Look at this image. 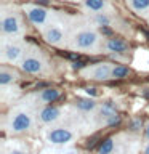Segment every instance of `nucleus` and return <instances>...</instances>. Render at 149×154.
<instances>
[{"label": "nucleus", "mask_w": 149, "mask_h": 154, "mask_svg": "<svg viewBox=\"0 0 149 154\" xmlns=\"http://www.w3.org/2000/svg\"><path fill=\"white\" fill-rule=\"evenodd\" d=\"M103 120H104V125H106V127H115V125L120 124V116H119L117 112H114V114L108 116V117L103 119Z\"/></svg>", "instance_id": "obj_21"}, {"label": "nucleus", "mask_w": 149, "mask_h": 154, "mask_svg": "<svg viewBox=\"0 0 149 154\" xmlns=\"http://www.w3.org/2000/svg\"><path fill=\"white\" fill-rule=\"evenodd\" d=\"M93 21L96 23V26H99V27H103V26H109L111 24V18L108 16L106 13H95V16H93Z\"/></svg>", "instance_id": "obj_20"}, {"label": "nucleus", "mask_w": 149, "mask_h": 154, "mask_svg": "<svg viewBox=\"0 0 149 154\" xmlns=\"http://www.w3.org/2000/svg\"><path fill=\"white\" fill-rule=\"evenodd\" d=\"M85 10L88 11H93V13H101L108 8V2L106 0H82Z\"/></svg>", "instance_id": "obj_14"}, {"label": "nucleus", "mask_w": 149, "mask_h": 154, "mask_svg": "<svg viewBox=\"0 0 149 154\" xmlns=\"http://www.w3.org/2000/svg\"><path fill=\"white\" fill-rule=\"evenodd\" d=\"M85 91H87L88 95H93V96L98 95V93H96V88H85Z\"/></svg>", "instance_id": "obj_27"}, {"label": "nucleus", "mask_w": 149, "mask_h": 154, "mask_svg": "<svg viewBox=\"0 0 149 154\" xmlns=\"http://www.w3.org/2000/svg\"><path fill=\"white\" fill-rule=\"evenodd\" d=\"M43 38H45L47 43L50 45H61L62 40H64V31L59 24H50L45 31H43Z\"/></svg>", "instance_id": "obj_9"}, {"label": "nucleus", "mask_w": 149, "mask_h": 154, "mask_svg": "<svg viewBox=\"0 0 149 154\" xmlns=\"http://www.w3.org/2000/svg\"><path fill=\"white\" fill-rule=\"evenodd\" d=\"M111 71L112 66L108 63H98L95 66H88L82 71V75L87 79H93V80H108L111 79Z\"/></svg>", "instance_id": "obj_5"}, {"label": "nucleus", "mask_w": 149, "mask_h": 154, "mask_svg": "<svg viewBox=\"0 0 149 154\" xmlns=\"http://www.w3.org/2000/svg\"><path fill=\"white\" fill-rule=\"evenodd\" d=\"M24 11L27 14V19L35 27L42 29L48 24V21H50V11L43 7H38V5H26V7H24Z\"/></svg>", "instance_id": "obj_3"}, {"label": "nucleus", "mask_w": 149, "mask_h": 154, "mask_svg": "<svg viewBox=\"0 0 149 154\" xmlns=\"http://www.w3.org/2000/svg\"><path fill=\"white\" fill-rule=\"evenodd\" d=\"M104 48H106V50H108L109 53L125 55V53H128L130 45H128V42H125V40H123V38H119V37H109L108 40L104 42Z\"/></svg>", "instance_id": "obj_12"}, {"label": "nucleus", "mask_w": 149, "mask_h": 154, "mask_svg": "<svg viewBox=\"0 0 149 154\" xmlns=\"http://www.w3.org/2000/svg\"><path fill=\"white\" fill-rule=\"evenodd\" d=\"M8 154H31V152L26 151V149H11Z\"/></svg>", "instance_id": "obj_25"}, {"label": "nucleus", "mask_w": 149, "mask_h": 154, "mask_svg": "<svg viewBox=\"0 0 149 154\" xmlns=\"http://www.w3.org/2000/svg\"><path fill=\"white\" fill-rule=\"evenodd\" d=\"M0 29L3 35H19L23 32V24L18 14L13 13H3L2 21H0Z\"/></svg>", "instance_id": "obj_4"}, {"label": "nucleus", "mask_w": 149, "mask_h": 154, "mask_svg": "<svg viewBox=\"0 0 149 154\" xmlns=\"http://www.w3.org/2000/svg\"><path fill=\"white\" fill-rule=\"evenodd\" d=\"M16 79H18V74L13 69H8L7 66L0 67V85L2 87H7L10 84H13Z\"/></svg>", "instance_id": "obj_13"}, {"label": "nucleus", "mask_w": 149, "mask_h": 154, "mask_svg": "<svg viewBox=\"0 0 149 154\" xmlns=\"http://www.w3.org/2000/svg\"><path fill=\"white\" fill-rule=\"evenodd\" d=\"M146 35H147V37H149V32H146Z\"/></svg>", "instance_id": "obj_30"}, {"label": "nucleus", "mask_w": 149, "mask_h": 154, "mask_svg": "<svg viewBox=\"0 0 149 154\" xmlns=\"http://www.w3.org/2000/svg\"><path fill=\"white\" fill-rule=\"evenodd\" d=\"M144 96H146V98H149V88L144 90Z\"/></svg>", "instance_id": "obj_29"}, {"label": "nucleus", "mask_w": 149, "mask_h": 154, "mask_svg": "<svg viewBox=\"0 0 149 154\" xmlns=\"http://www.w3.org/2000/svg\"><path fill=\"white\" fill-rule=\"evenodd\" d=\"M8 132L10 133H23L32 127V116L27 111H16L8 119Z\"/></svg>", "instance_id": "obj_2"}, {"label": "nucleus", "mask_w": 149, "mask_h": 154, "mask_svg": "<svg viewBox=\"0 0 149 154\" xmlns=\"http://www.w3.org/2000/svg\"><path fill=\"white\" fill-rule=\"evenodd\" d=\"M75 108L80 109L82 112H90L96 109V101L93 98H77L75 100Z\"/></svg>", "instance_id": "obj_15"}, {"label": "nucleus", "mask_w": 149, "mask_h": 154, "mask_svg": "<svg viewBox=\"0 0 149 154\" xmlns=\"http://www.w3.org/2000/svg\"><path fill=\"white\" fill-rule=\"evenodd\" d=\"M96 141H98V137H91V138H88V141H87V148H93L95 144H96Z\"/></svg>", "instance_id": "obj_23"}, {"label": "nucleus", "mask_w": 149, "mask_h": 154, "mask_svg": "<svg viewBox=\"0 0 149 154\" xmlns=\"http://www.w3.org/2000/svg\"><path fill=\"white\" fill-rule=\"evenodd\" d=\"M56 154H82L80 151H77V149H66V151H59Z\"/></svg>", "instance_id": "obj_24"}, {"label": "nucleus", "mask_w": 149, "mask_h": 154, "mask_svg": "<svg viewBox=\"0 0 149 154\" xmlns=\"http://www.w3.org/2000/svg\"><path fill=\"white\" fill-rule=\"evenodd\" d=\"M72 48L82 51H93L98 48V34L91 29H82L72 38Z\"/></svg>", "instance_id": "obj_1"}, {"label": "nucleus", "mask_w": 149, "mask_h": 154, "mask_svg": "<svg viewBox=\"0 0 149 154\" xmlns=\"http://www.w3.org/2000/svg\"><path fill=\"white\" fill-rule=\"evenodd\" d=\"M74 132H71L69 128H62V127H56L50 130L47 133V141L51 144H56V146H62V144H67L74 140Z\"/></svg>", "instance_id": "obj_6"}, {"label": "nucleus", "mask_w": 149, "mask_h": 154, "mask_svg": "<svg viewBox=\"0 0 149 154\" xmlns=\"http://www.w3.org/2000/svg\"><path fill=\"white\" fill-rule=\"evenodd\" d=\"M37 117L42 124H53L61 117V109L53 106V104H45L37 112Z\"/></svg>", "instance_id": "obj_10"}, {"label": "nucleus", "mask_w": 149, "mask_h": 154, "mask_svg": "<svg viewBox=\"0 0 149 154\" xmlns=\"http://www.w3.org/2000/svg\"><path fill=\"white\" fill-rule=\"evenodd\" d=\"M59 96H61V91L58 88L47 87V88H42L40 91H37L35 96H34V100H35V103H38V104H51V103H55V101L59 100Z\"/></svg>", "instance_id": "obj_11"}, {"label": "nucleus", "mask_w": 149, "mask_h": 154, "mask_svg": "<svg viewBox=\"0 0 149 154\" xmlns=\"http://www.w3.org/2000/svg\"><path fill=\"white\" fill-rule=\"evenodd\" d=\"M21 69L26 74H42L45 69V64L38 56L35 55H27L21 60Z\"/></svg>", "instance_id": "obj_8"}, {"label": "nucleus", "mask_w": 149, "mask_h": 154, "mask_svg": "<svg viewBox=\"0 0 149 154\" xmlns=\"http://www.w3.org/2000/svg\"><path fill=\"white\" fill-rule=\"evenodd\" d=\"M24 56V47L21 43L11 42V43H3L2 48V61L3 63H18Z\"/></svg>", "instance_id": "obj_7"}, {"label": "nucleus", "mask_w": 149, "mask_h": 154, "mask_svg": "<svg viewBox=\"0 0 149 154\" xmlns=\"http://www.w3.org/2000/svg\"><path fill=\"white\" fill-rule=\"evenodd\" d=\"M114 148H115V143H114V138H106L99 143L98 146V154H112L114 152Z\"/></svg>", "instance_id": "obj_18"}, {"label": "nucleus", "mask_w": 149, "mask_h": 154, "mask_svg": "<svg viewBox=\"0 0 149 154\" xmlns=\"http://www.w3.org/2000/svg\"><path fill=\"white\" fill-rule=\"evenodd\" d=\"M114 112H117V104L112 100H108L101 104V108H99V117L101 119H106L108 116L114 114Z\"/></svg>", "instance_id": "obj_16"}, {"label": "nucleus", "mask_w": 149, "mask_h": 154, "mask_svg": "<svg viewBox=\"0 0 149 154\" xmlns=\"http://www.w3.org/2000/svg\"><path fill=\"white\" fill-rule=\"evenodd\" d=\"M144 138L149 141V122H146V125H144Z\"/></svg>", "instance_id": "obj_26"}, {"label": "nucleus", "mask_w": 149, "mask_h": 154, "mask_svg": "<svg viewBox=\"0 0 149 154\" xmlns=\"http://www.w3.org/2000/svg\"><path fill=\"white\" fill-rule=\"evenodd\" d=\"M128 5L133 11L139 14L144 11H149V0H128Z\"/></svg>", "instance_id": "obj_17"}, {"label": "nucleus", "mask_w": 149, "mask_h": 154, "mask_svg": "<svg viewBox=\"0 0 149 154\" xmlns=\"http://www.w3.org/2000/svg\"><path fill=\"white\" fill-rule=\"evenodd\" d=\"M143 128V120L141 119H133L132 124H130V130L132 132H139Z\"/></svg>", "instance_id": "obj_22"}, {"label": "nucleus", "mask_w": 149, "mask_h": 154, "mask_svg": "<svg viewBox=\"0 0 149 154\" xmlns=\"http://www.w3.org/2000/svg\"><path fill=\"white\" fill-rule=\"evenodd\" d=\"M130 75V67L127 66H114L111 71V77L112 79H125Z\"/></svg>", "instance_id": "obj_19"}, {"label": "nucleus", "mask_w": 149, "mask_h": 154, "mask_svg": "<svg viewBox=\"0 0 149 154\" xmlns=\"http://www.w3.org/2000/svg\"><path fill=\"white\" fill-rule=\"evenodd\" d=\"M144 154H149V141L146 143V146H144Z\"/></svg>", "instance_id": "obj_28"}]
</instances>
